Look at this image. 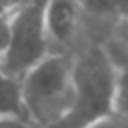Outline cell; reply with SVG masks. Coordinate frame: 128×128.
<instances>
[{
  "label": "cell",
  "mask_w": 128,
  "mask_h": 128,
  "mask_svg": "<svg viewBox=\"0 0 128 128\" xmlns=\"http://www.w3.org/2000/svg\"><path fill=\"white\" fill-rule=\"evenodd\" d=\"M22 116H26V112L22 104L20 80L12 78L0 68V120L22 118Z\"/></svg>",
  "instance_id": "obj_5"
},
{
  "label": "cell",
  "mask_w": 128,
  "mask_h": 128,
  "mask_svg": "<svg viewBox=\"0 0 128 128\" xmlns=\"http://www.w3.org/2000/svg\"><path fill=\"white\" fill-rule=\"evenodd\" d=\"M4 128H42L38 124H34L32 120H28L26 116L22 118H6V120H0Z\"/></svg>",
  "instance_id": "obj_9"
},
{
  "label": "cell",
  "mask_w": 128,
  "mask_h": 128,
  "mask_svg": "<svg viewBox=\"0 0 128 128\" xmlns=\"http://www.w3.org/2000/svg\"><path fill=\"white\" fill-rule=\"evenodd\" d=\"M42 22L52 52H76L82 38V12L76 0H42Z\"/></svg>",
  "instance_id": "obj_4"
},
{
  "label": "cell",
  "mask_w": 128,
  "mask_h": 128,
  "mask_svg": "<svg viewBox=\"0 0 128 128\" xmlns=\"http://www.w3.org/2000/svg\"><path fill=\"white\" fill-rule=\"evenodd\" d=\"M120 72L126 70H116L96 44L72 54V102L52 128H84L112 114Z\"/></svg>",
  "instance_id": "obj_1"
},
{
  "label": "cell",
  "mask_w": 128,
  "mask_h": 128,
  "mask_svg": "<svg viewBox=\"0 0 128 128\" xmlns=\"http://www.w3.org/2000/svg\"><path fill=\"white\" fill-rule=\"evenodd\" d=\"M20 88L26 118L52 128L72 102V54L50 52L20 78Z\"/></svg>",
  "instance_id": "obj_2"
},
{
  "label": "cell",
  "mask_w": 128,
  "mask_h": 128,
  "mask_svg": "<svg viewBox=\"0 0 128 128\" xmlns=\"http://www.w3.org/2000/svg\"><path fill=\"white\" fill-rule=\"evenodd\" d=\"M82 16L98 22H116L126 16V0H76Z\"/></svg>",
  "instance_id": "obj_6"
},
{
  "label": "cell",
  "mask_w": 128,
  "mask_h": 128,
  "mask_svg": "<svg viewBox=\"0 0 128 128\" xmlns=\"http://www.w3.org/2000/svg\"><path fill=\"white\" fill-rule=\"evenodd\" d=\"M8 34H10V10L0 14V58H2L4 50H6Z\"/></svg>",
  "instance_id": "obj_8"
},
{
  "label": "cell",
  "mask_w": 128,
  "mask_h": 128,
  "mask_svg": "<svg viewBox=\"0 0 128 128\" xmlns=\"http://www.w3.org/2000/svg\"><path fill=\"white\" fill-rule=\"evenodd\" d=\"M84 128H128V116L112 112V114H108V116H104V118H100V120H96Z\"/></svg>",
  "instance_id": "obj_7"
},
{
  "label": "cell",
  "mask_w": 128,
  "mask_h": 128,
  "mask_svg": "<svg viewBox=\"0 0 128 128\" xmlns=\"http://www.w3.org/2000/svg\"><path fill=\"white\" fill-rule=\"evenodd\" d=\"M10 10V2L8 0H0V14L2 12H8Z\"/></svg>",
  "instance_id": "obj_11"
},
{
  "label": "cell",
  "mask_w": 128,
  "mask_h": 128,
  "mask_svg": "<svg viewBox=\"0 0 128 128\" xmlns=\"http://www.w3.org/2000/svg\"><path fill=\"white\" fill-rule=\"evenodd\" d=\"M0 128H4V126H2V122H0Z\"/></svg>",
  "instance_id": "obj_12"
},
{
  "label": "cell",
  "mask_w": 128,
  "mask_h": 128,
  "mask_svg": "<svg viewBox=\"0 0 128 128\" xmlns=\"http://www.w3.org/2000/svg\"><path fill=\"white\" fill-rule=\"evenodd\" d=\"M8 2H10V10H12V8H18V6L28 4V2H32V0H8Z\"/></svg>",
  "instance_id": "obj_10"
},
{
  "label": "cell",
  "mask_w": 128,
  "mask_h": 128,
  "mask_svg": "<svg viewBox=\"0 0 128 128\" xmlns=\"http://www.w3.org/2000/svg\"><path fill=\"white\" fill-rule=\"evenodd\" d=\"M42 22V0H32L10 10V34L0 68L12 78H22L32 66L50 54Z\"/></svg>",
  "instance_id": "obj_3"
}]
</instances>
